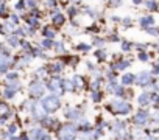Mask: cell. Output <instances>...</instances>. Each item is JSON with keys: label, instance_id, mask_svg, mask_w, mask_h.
Listing matches in <instances>:
<instances>
[{"label": "cell", "instance_id": "cell-2", "mask_svg": "<svg viewBox=\"0 0 159 140\" xmlns=\"http://www.w3.org/2000/svg\"><path fill=\"white\" fill-rule=\"evenodd\" d=\"M75 134H76L75 126L69 125V126H64V128L58 132V138H59V140H75Z\"/></svg>", "mask_w": 159, "mask_h": 140}, {"label": "cell", "instance_id": "cell-12", "mask_svg": "<svg viewBox=\"0 0 159 140\" xmlns=\"http://www.w3.org/2000/svg\"><path fill=\"white\" fill-rule=\"evenodd\" d=\"M5 97H7V98H13V97H14V90H11V89L7 90V92H5Z\"/></svg>", "mask_w": 159, "mask_h": 140}, {"label": "cell", "instance_id": "cell-5", "mask_svg": "<svg viewBox=\"0 0 159 140\" xmlns=\"http://www.w3.org/2000/svg\"><path fill=\"white\" fill-rule=\"evenodd\" d=\"M66 117L67 118H70V120H80L83 115H81V112H80L78 109H67V112H66Z\"/></svg>", "mask_w": 159, "mask_h": 140}, {"label": "cell", "instance_id": "cell-6", "mask_svg": "<svg viewBox=\"0 0 159 140\" xmlns=\"http://www.w3.org/2000/svg\"><path fill=\"white\" fill-rule=\"evenodd\" d=\"M147 121H148V114H145V112H139L134 117V123L136 125H145Z\"/></svg>", "mask_w": 159, "mask_h": 140}, {"label": "cell", "instance_id": "cell-15", "mask_svg": "<svg viewBox=\"0 0 159 140\" xmlns=\"http://www.w3.org/2000/svg\"><path fill=\"white\" fill-rule=\"evenodd\" d=\"M20 140H28V138H27V135H24V137H20Z\"/></svg>", "mask_w": 159, "mask_h": 140}, {"label": "cell", "instance_id": "cell-14", "mask_svg": "<svg viewBox=\"0 0 159 140\" xmlns=\"http://www.w3.org/2000/svg\"><path fill=\"white\" fill-rule=\"evenodd\" d=\"M8 131H10V132H11V134H14V132H16V126H14V125H11V126H10V129H8Z\"/></svg>", "mask_w": 159, "mask_h": 140}, {"label": "cell", "instance_id": "cell-9", "mask_svg": "<svg viewBox=\"0 0 159 140\" xmlns=\"http://www.w3.org/2000/svg\"><path fill=\"white\" fill-rule=\"evenodd\" d=\"M133 81H134V77H133V75H125V77L122 78V83H123V84H131Z\"/></svg>", "mask_w": 159, "mask_h": 140}, {"label": "cell", "instance_id": "cell-1", "mask_svg": "<svg viewBox=\"0 0 159 140\" xmlns=\"http://www.w3.org/2000/svg\"><path fill=\"white\" fill-rule=\"evenodd\" d=\"M59 107V100L56 98V97H47V98H44L42 100V109L45 111V112H53V111H56Z\"/></svg>", "mask_w": 159, "mask_h": 140}, {"label": "cell", "instance_id": "cell-11", "mask_svg": "<svg viewBox=\"0 0 159 140\" xmlns=\"http://www.w3.org/2000/svg\"><path fill=\"white\" fill-rule=\"evenodd\" d=\"M64 87H66V90H72L73 89V84L70 81H64Z\"/></svg>", "mask_w": 159, "mask_h": 140}, {"label": "cell", "instance_id": "cell-13", "mask_svg": "<svg viewBox=\"0 0 159 140\" xmlns=\"http://www.w3.org/2000/svg\"><path fill=\"white\" fill-rule=\"evenodd\" d=\"M92 98H94V101H98V100H100V94H98V92H94V94H92Z\"/></svg>", "mask_w": 159, "mask_h": 140}, {"label": "cell", "instance_id": "cell-7", "mask_svg": "<svg viewBox=\"0 0 159 140\" xmlns=\"http://www.w3.org/2000/svg\"><path fill=\"white\" fill-rule=\"evenodd\" d=\"M59 86H61V81H59V80H53V81L48 84V89L53 90V92H56V90H59Z\"/></svg>", "mask_w": 159, "mask_h": 140}, {"label": "cell", "instance_id": "cell-8", "mask_svg": "<svg viewBox=\"0 0 159 140\" xmlns=\"http://www.w3.org/2000/svg\"><path fill=\"white\" fill-rule=\"evenodd\" d=\"M148 101H150V97H148V94H147V92H145V94H142V95L139 97V103H140L142 106L148 104Z\"/></svg>", "mask_w": 159, "mask_h": 140}, {"label": "cell", "instance_id": "cell-10", "mask_svg": "<svg viewBox=\"0 0 159 140\" xmlns=\"http://www.w3.org/2000/svg\"><path fill=\"white\" fill-rule=\"evenodd\" d=\"M140 80H139V84H145V81L148 83V75H145V73H142L140 77H139Z\"/></svg>", "mask_w": 159, "mask_h": 140}, {"label": "cell", "instance_id": "cell-4", "mask_svg": "<svg viewBox=\"0 0 159 140\" xmlns=\"http://www.w3.org/2000/svg\"><path fill=\"white\" fill-rule=\"evenodd\" d=\"M30 92H31V95H34V97H39V95H42L44 94V86L41 84V83H33L31 84V87H30Z\"/></svg>", "mask_w": 159, "mask_h": 140}, {"label": "cell", "instance_id": "cell-3", "mask_svg": "<svg viewBox=\"0 0 159 140\" xmlns=\"http://www.w3.org/2000/svg\"><path fill=\"white\" fill-rule=\"evenodd\" d=\"M108 107L116 114H128L131 111V106L128 103H123V101H112L111 106H108Z\"/></svg>", "mask_w": 159, "mask_h": 140}]
</instances>
